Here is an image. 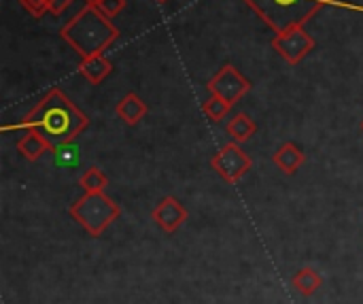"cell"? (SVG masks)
<instances>
[{
	"label": "cell",
	"mask_w": 363,
	"mask_h": 304,
	"mask_svg": "<svg viewBox=\"0 0 363 304\" xmlns=\"http://www.w3.org/2000/svg\"><path fill=\"white\" fill-rule=\"evenodd\" d=\"M87 126L89 117L60 87H51L21 121L6 126L4 130H36L51 143V147H57L77 141Z\"/></svg>",
	"instance_id": "6da1fadb"
},
{
	"label": "cell",
	"mask_w": 363,
	"mask_h": 304,
	"mask_svg": "<svg viewBox=\"0 0 363 304\" xmlns=\"http://www.w3.org/2000/svg\"><path fill=\"white\" fill-rule=\"evenodd\" d=\"M60 34L81 58H89L104 53L117 40L119 30L98 6L85 4L68 23H64Z\"/></svg>",
	"instance_id": "7a4b0ae2"
},
{
	"label": "cell",
	"mask_w": 363,
	"mask_h": 304,
	"mask_svg": "<svg viewBox=\"0 0 363 304\" xmlns=\"http://www.w3.org/2000/svg\"><path fill=\"white\" fill-rule=\"evenodd\" d=\"M242 2L268 28H272L274 34L294 26H304L311 17H315L325 6L351 9L363 13L362 4H351L347 0H242Z\"/></svg>",
	"instance_id": "3957f363"
},
{
	"label": "cell",
	"mask_w": 363,
	"mask_h": 304,
	"mask_svg": "<svg viewBox=\"0 0 363 304\" xmlns=\"http://www.w3.org/2000/svg\"><path fill=\"white\" fill-rule=\"evenodd\" d=\"M68 213L89 237L98 239L113 222H117L121 209L104 192H96V194H83V198L70 205Z\"/></svg>",
	"instance_id": "277c9868"
},
{
	"label": "cell",
	"mask_w": 363,
	"mask_h": 304,
	"mask_svg": "<svg viewBox=\"0 0 363 304\" xmlns=\"http://www.w3.org/2000/svg\"><path fill=\"white\" fill-rule=\"evenodd\" d=\"M213 170L225 181V183H238L253 166L249 153L238 145V143H228L223 145L213 158H211Z\"/></svg>",
	"instance_id": "5b68a950"
},
{
	"label": "cell",
	"mask_w": 363,
	"mask_h": 304,
	"mask_svg": "<svg viewBox=\"0 0 363 304\" xmlns=\"http://www.w3.org/2000/svg\"><path fill=\"white\" fill-rule=\"evenodd\" d=\"M206 87H208V92H211L213 96H219V98H223L225 102H230V104L234 107L242 96L249 94L251 81H249L238 68H234L232 64H223V66L208 79Z\"/></svg>",
	"instance_id": "8992f818"
},
{
	"label": "cell",
	"mask_w": 363,
	"mask_h": 304,
	"mask_svg": "<svg viewBox=\"0 0 363 304\" xmlns=\"http://www.w3.org/2000/svg\"><path fill=\"white\" fill-rule=\"evenodd\" d=\"M315 45H317L315 38L306 32L304 26L287 28V30L274 34V38H272L274 51H279V55L289 64H300L315 49Z\"/></svg>",
	"instance_id": "52a82bcc"
},
{
	"label": "cell",
	"mask_w": 363,
	"mask_h": 304,
	"mask_svg": "<svg viewBox=\"0 0 363 304\" xmlns=\"http://www.w3.org/2000/svg\"><path fill=\"white\" fill-rule=\"evenodd\" d=\"M153 222L168 234L177 232L187 222V209L174 196H166L151 213Z\"/></svg>",
	"instance_id": "ba28073f"
},
{
	"label": "cell",
	"mask_w": 363,
	"mask_h": 304,
	"mask_svg": "<svg viewBox=\"0 0 363 304\" xmlns=\"http://www.w3.org/2000/svg\"><path fill=\"white\" fill-rule=\"evenodd\" d=\"M272 162L285 173V175H296L298 168L306 162V153L296 145V143H283L277 153L272 156Z\"/></svg>",
	"instance_id": "9c48e42d"
},
{
	"label": "cell",
	"mask_w": 363,
	"mask_h": 304,
	"mask_svg": "<svg viewBox=\"0 0 363 304\" xmlns=\"http://www.w3.org/2000/svg\"><path fill=\"white\" fill-rule=\"evenodd\" d=\"M79 72L85 77V81H89L91 85H98V83H102L113 72V64L102 53L100 55H89V58H81Z\"/></svg>",
	"instance_id": "30bf717a"
},
{
	"label": "cell",
	"mask_w": 363,
	"mask_h": 304,
	"mask_svg": "<svg viewBox=\"0 0 363 304\" xmlns=\"http://www.w3.org/2000/svg\"><path fill=\"white\" fill-rule=\"evenodd\" d=\"M51 147V143L36 130H23V136L17 141V151L30 160V162H36L38 158H43V153H47Z\"/></svg>",
	"instance_id": "8fae6325"
},
{
	"label": "cell",
	"mask_w": 363,
	"mask_h": 304,
	"mask_svg": "<svg viewBox=\"0 0 363 304\" xmlns=\"http://www.w3.org/2000/svg\"><path fill=\"white\" fill-rule=\"evenodd\" d=\"M147 104H145V100L140 98V96H136L134 92H130V94H125L119 102H117V107H115V113L119 115V119H123L128 126H136L145 115H147Z\"/></svg>",
	"instance_id": "7c38bea8"
},
{
	"label": "cell",
	"mask_w": 363,
	"mask_h": 304,
	"mask_svg": "<svg viewBox=\"0 0 363 304\" xmlns=\"http://www.w3.org/2000/svg\"><path fill=\"white\" fill-rule=\"evenodd\" d=\"M257 132V124L247 115V113H236L230 121H228V134L232 136L234 143L242 145L247 141H251Z\"/></svg>",
	"instance_id": "4fadbf2b"
},
{
	"label": "cell",
	"mask_w": 363,
	"mask_h": 304,
	"mask_svg": "<svg viewBox=\"0 0 363 304\" xmlns=\"http://www.w3.org/2000/svg\"><path fill=\"white\" fill-rule=\"evenodd\" d=\"M321 283H323L321 275H319L317 271H313V268H302V271H298V273L294 275V279H291L294 290H298L302 296H313V294L321 288Z\"/></svg>",
	"instance_id": "5bb4252c"
},
{
	"label": "cell",
	"mask_w": 363,
	"mask_h": 304,
	"mask_svg": "<svg viewBox=\"0 0 363 304\" xmlns=\"http://www.w3.org/2000/svg\"><path fill=\"white\" fill-rule=\"evenodd\" d=\"M79 185L83 188L85 194H96V192H104V188L108 185V177L100 170V168H89L81 175Z\"/></svg>",
	"instance_id": "9a60e30c"
},
{
	"label": "cell",
	"mask_w": 363,
	"mask_h": 304,
	"mask_svg": "<svg viewBox=\"0 0 363 304\" xmlns=\"http://www.w3.org/2000/svg\"><path fill=\"white\" fill-rule=\"evenodd\" d=\"M230 111H232V104L225 102V100L219 98V96H213V94H211L208 100L202 102V113H204L211 121H221V119H225Z\"/></svg>",
	"instance_id": "2e32d148"
},
{
	"label": "cell",
	"mask_w": 363,
	"mask_h": 304,
	"mask_svg": "<svg viewBox=\"0 0 363 304\" xmlns=\"http://www.w3.org/2000/svg\"><path fill=\"white\" fill-rule=\"evenodd\" d=\"M125 0H100L96 6L106 15V17H115V15H119L123 9H125Z\"/></svg>",
	"instance_id": "e0dca14e"
},
{
	"label": "cell",
	"mask_w": 363,
	"mask_h": 304,
	"mask_svg": "<svg viewBox=\"0 0 363 304\" xmlns=\"http://www.w3.org/2000/svg\"><path fill=\"white\" fill-rule=\"evenodd\" d=\"M19 2L34 17H43L45 13H49V2L47 0H19Z\"/></svg>",
	"instance_id": "ac0fdd59"
},
{
	"label": "cell",
	"mask_w": 363,
	"mask_h": 304,
	"mask_svg": "<svg viewBox=\"0 0 363 304\" xmlns=\"http://www.w3.org/2000/svg\"><path fill=\"white\" fill-rule=\"evenodd\" d=\"M47 2H49V13L51 15H60L72 4V0H47Z\"/></svg>",
	"instance_id": "d6986e66"
},
{
	"label": "cell",
	"mask_w": 363,
	"mask_h": 304,
	"mask_svg": "<svg viewBox=\"0 0 363 304\" xmlns=\"http://www.w3.org/2000/svg\"><path fill=\"white\" fill-rule=\"evenodd\" d=\"M98 2H100V0H85V4H91V6H96Z\"/></svg>",
	"instance_id": "ffe728a7"
},
{
	"label": "cell",
	"mask_w": 363,
	"mask_h": 304,
	"mask_svg": "<svg viewBox=\"0 0 363 304\" xmlns=\"http://www.w3.org/2000/svg\"><path fill=\"white\" fill-rule=\"evenodd\" d=\"M157 2H160V4H164V2H168V0H157Z\"/></svg>",
	"instance_id": "44dd1931"
},
{
	"label": "cell",
	"mask_w": 363,
	"mask_h": 304,
	"mask_svg": "<svg viewBox=\"0 0 363 304\" xmlns=\"http://www.w3.org/2000/svg\"><path fill=\"white\" fill-rule=\"evenodd\" d=\"M362 130H363V121H362Z\"/></svg>",
	"instance_id": "7402d4cb"
}]
</instances>
